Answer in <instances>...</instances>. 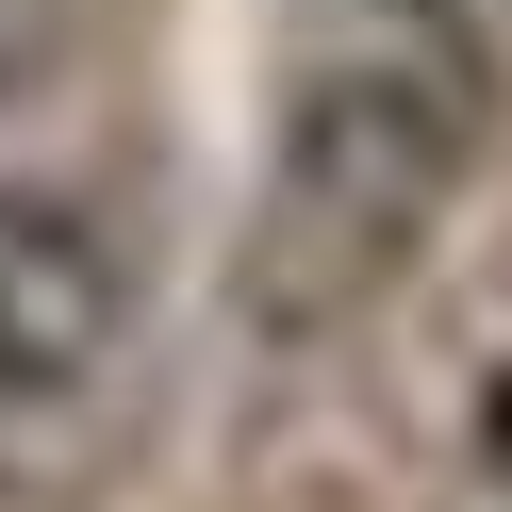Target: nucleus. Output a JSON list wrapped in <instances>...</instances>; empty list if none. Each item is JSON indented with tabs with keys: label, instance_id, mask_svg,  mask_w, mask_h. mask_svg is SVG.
Listing matches in <instances>:
<instances>
[{
	"label": "nucleus",
	"instance_id": "nucleus-2",
	"mask_svg": "<svg viewBox=\"0 0 512 512\" xmlns=\"http://www.w3.org/2000/svg\"><path fill=\"white\" fill-rule=\"evenodd\" d=\"M133 331V265L83 199H0V413H67Z\"/></svg>",
	"mask_w": 512,
	"mask_h": 512
},
{
	"label": "nucleus",
	"instance_id": "nucleus-3",
	"mask_svg": "<svg viewBox=\"0 0 512 512\" xmlns=\"http://www.w3.org/2000/svg\"><path fill=\"white\" fill-rule=\"evenodd\" d=\"M413 17H496V0H413Z\"/></svg>",
	"mask_w": 512,
	"mask_h": 512
},
{
	"label": "nucleus",
	"instance_id": "nucleus-1",
	"mask_svg": "<svg viewBox=\"0 0 512 512\" xmlns=\"http://www.w3.org/2000/svg\"><path fill=\"white\" fill-rule=\"evenodd\" d=\"M446 166H463V100L430 67H331L281 133V182H265V298L281 314H331L430 232Z\"/></svg>",
	"mask_w": 512,
	"mask_h": 512
}]
</instances>
